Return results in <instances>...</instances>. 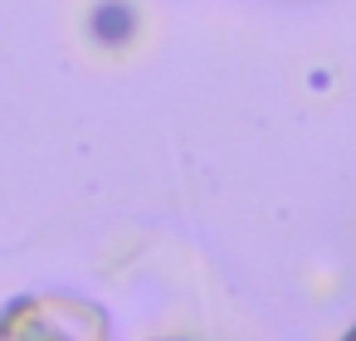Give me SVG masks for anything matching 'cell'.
<instances>
[{"mask_svg": "<svg viewBox=\"0 0 356 341\" xmlns=\"http://www.w3.org/2000/svg\"><path fill=\"white\" fill-rule=\"evenodd\" d=\"M341 341H356V326H351V331H346V336H341Z\"/></svg>", "mask_w": 356, "mask_h": 341, "instance_id": "cell-1", "label": "cell"}]
</instances>
